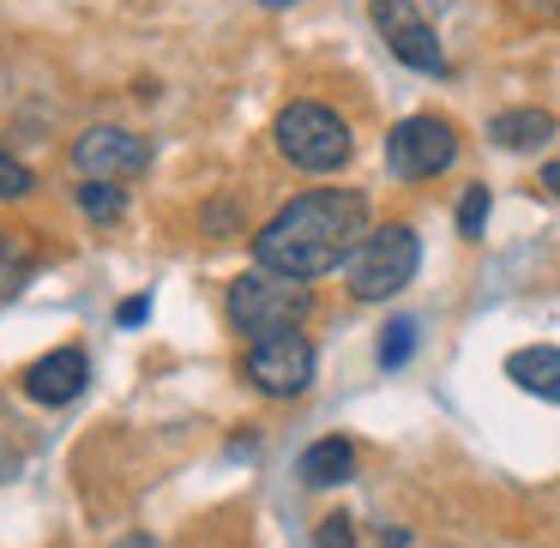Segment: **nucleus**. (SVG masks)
<instances>
[{"instance_id": "f257e3e1", "label": "nucleus", "mask_w": 560, "mask_h": 548, "mask_svg": "<svg viewBox=\"0 0 560 548\" xmlns=\"http://www.w3.org/2000/svg\"><path fill=\"white\" fill-rule=\"evenodd\" d=\"M362 242H368V199L355 187H314V194H295L254 235V266L314 283L326 271L350 266Z\"/></svg>"}, {"instance_id": "f03ea898", "label": "nucleus", "mask_w": 560, "mask_h": 548, "mask_svg": "<svg viewBox=\"0 0 560 548\" xmlns=\"http://www.w3.org/2000/svg\"><path fill=\"white\" fill-rule=\"evenodd\" d=\"M223 307H230V326L242 331L247 343L259 338H278V331H295L307 314H314V290L295 278H278V271H242V278L230 283V295H223Z\"/></svg>"}, {"instance_id": "7ed1b4c3", "label": "nucleus", "mask_w": 560, "mask_h": 548, "mask_svg": "<svg viewBox=\"0 0 560 548\" xmlns=\"http://www.w3.org/2000/svg\"><path fill=\"white\" fill-rule=\"evenodd\" d=\"M271 139H278V151L307 175L343 170L350 151H355L350 121H343L338 109H326V103H290V109L278 115V127H271Z\"/></svg>"}, {"instance_id": "20e7f679", "label": "nucleus", "mask_w": 560, "mask_h": 548, "mask_svg": "<svg viewBox=\"0 0 560 548\" xmlns=\"http://www.w3.org/2000/svg\"><path fill=\"white\" fill-rule=\"evenodd\" d=\"M416 266H422V242H416L410 223H380V230H368V242L355 247V259L343 271H350L355 302H386L416 278Z\"/></svg>"}, {"instance_id": "39448f33", "label": "nucleus", "mask_w": 560, "mask_h": 548, "mask_svg": "<svg viewBox=\"0 0 560 548\" xmlns=\"http://www.w3.org/2000/svg\"><path fill=\"white\" fill-rule=\"evenodd\" d=\"M452 158H458V133L440 115H410L386 133V170L398 182H428V175L452 170Z\"/></svg>"}, {"instance_id": "423d86ee", "label": "nucleus", "mask_w": 560, "mask_h": 548, "mask_svg": "<svg viewBox=\"0 0 560 548\" xmlns=\"http://www.w3.org/2000/svg\"><path fill=\"white\" fill-rule=\"evenodd\" d=\"M314 343L302 331H278V338L247 343V380H254L266 398H302L314 386Z\"/></svg>"}, {"instance_id": "0eeeda50", "label": "nucleus", "mask_w": 560, "mask_h": 548, "mask_svg": "<svg viewBox=\"0 0 560 548\" xmlns=\"http://www.w3.org/2000/svg\"><path fill=\"white\" fill-rule=\"evenodd\" d=\"M368 13H374V31L386 37V49L398 55L404 67H416V73H446L440 37H434V25L416 13V0H368Z\"/></svg>"}, {"instance_id": "6e6552de", "label": "nucleus", "mask_w": 560, "mask_h": 548, "mask_svg": "<svg viewBox=\"0 0 560 548\" xmlns=\"http://www.w3.org/2000/svg\"><path fill=\"white\" fill-rule=\"evenodd\" d=\"M73 170L85 182H133L151 170V145L127 127H91L73 139Z\"/></svg>"}, {"instance_id": "1a4fd4ad", "label": "nucleus", "mask_w": 560, "mask_h": 548, "mask_svg": "<svg viewBox=\"0 0 560 548\" xmlns=\"http://www.w3.org/2000/svg\"><path fill=\"white\" fill-rule=\"evenodd\" d=\"M85 380H91V362H85V350H49L43 362H31L25 368V398H37V404H73L79 392H85Z\"/></svg>"}, {"instance_id": "9d476101", "label": "nucleus", "mask_w": 560, "mask_h": 548, "mask_svg": "<svg viewBox=\"0 0 560 548\" xmlns=\"http://www.w3.org/2000/svg\"><path fill=\"white\" fill-rule=\"evenodd\" d=\"M506 380H512L518 392H530V398L560 404V350H548V343L512 350V355H506Z\"/></svg>"}, {"instance_id": "9b49d317", "label": "nucleus", "mask_w": 560, "mask_h": 548, "mask_svg": "<svg viewBox=\"0 0 560 548\" xmlns=\"http://www.w3.org/2000/svg\"><path fill=\"white\" fill-rule=\"evenodd\" d=\"M295 476H302L307 488H338V482H350V476H355V446H350V440H338V434L314 440V446L295 458Z\"/></svg>"}, {"instance_id": "f8f14e48", "label": "nucleus", "mask_w": 560, "mask_h": 548, "mask_svg": "<svg viewBox=\"0 0 560 548\" xmlns=\"http://www.w3.org/2000/svg\"><path fill=\"white\" fill-rule=\"evenodd\" d=\"M488 139H494L500 151H536L555 139V115L548 109H500L494 121H488Z\"/></svg>"}, {"instance_id": "ddd939ff", "label": "nucleus", "mask_w": 560, "mask_h": 548, "mask_svg": "<svg viewBox=\"0 0 560 548\" xmlns=\"http://www.w3.org/2000/svg\"><path fill=\"white\" fill-rule=\"evenodd\" d=\"M43 266V247L31 242V230H0V302H13Z\"/></svg>"}, {"instance_id": "4468645a", "label": "nucleus", "mask_w": 560, "mask_h": 548, "mask_svg": "<svg viewBox=\"0 0 560 548\" xmlns=\"http://www.w3.org/2000/svg\"><path fill=\"white\" fill-rule=\"evenodd\" d=\"M79 206H85V218H97V223H121L127 194L115 182H85V187H79Z\"/></svg>"}, {"instance_id": "2eb2a0df", "label": "nucleus", "mask_w": 560, "mask_h": 548, "mask_svg": "<svg viewBox=\"0 0 560 548\" xmlns=\"http://www.w3.org/2000/svg\"><path fill=\"white\" fill-rule=\"evenodd\" d=\"M416 355V319H392L380 331V368H404Z\"/></svg>"}, {"instance_id": "dca6fc26", "label": "nucleus", "mask_w": 560, "mask_h": 548, "mask_svg": "<svg viewBox=\"0 0 560 548\" xmlns=\"http://www.w3.org/2000/svg\"><path fill=\"white\" fill-rule=\"evenodd\" d=\"M482 223H488V187L476 182V187H464V199H458V235H482Z\"/></svg>"}, {"instance_id": "f3484780", "label": "nucleus", "mask_w": 560, "mask_h": 548, "mask_svg": "<svg viewBox=\"0 0 560 548\" xmlns=\"http://www.w3.org/2000/svg\"><path fill=\"white\" fill-rule=\"evenodd\" d=\"M31 187H37V175H31L13 151H0V199H25Z\"/></svg>"}, {"instance_id": "a211bd4d", "label": "nucleus", "mask_w": 560, "mask_h": 548, "mask_svg": "<svg viewBox=\"0 0 560 548\" xmlns=\"http://www.w3.org/2000/svg\"><path fill=\"white\" fill-rule=\"evenodd\" d=\"M314 548H355V518H343V512H331V518H319V530H314Z\"/></svg>"}, {"instance_id": "6ab92c4d", "label": "nucleus", "mask_w": 560, "mask_h": 548, "mask_svg": "<svg viewBox=\"0 0 560 548\" xmlns=\"http://www.w3.org/2000/svg\"><path fill=\"white\" fill-rule=\"evenodd\" d=\"M145 314H151V302H145V295H127V302L115 307V319H121V326H139Z\"/></svg>"}, {"instance_id": "aec40b11", "label": "nucleus", "mask_w": 560, "mask_h": 548, "mask_svg": "<svg viewBox=\"0 0 560 548\" xmlns=\"http://www.w3.org/2000/svg\"><path fill=\"white\" fill-rule=\"evenodd\" d=\"M536 187H548V194L560 199V163H542V182H536Z\"/></svg>"}, {"instance_id": "412c9836", "label": "nucleus", "mask_w": 560, "mask_h": 548, "mask_svg": "<svg viewBox=\"0 0 560 548\" xmlns=\"http://www.w3.org/2000/svg\"><path fill=\"white\" fill-rule=\"evenodd\" d=\"M115 548H158L151 536H127V543H115Z\"/></svg>"}, {"instance_id": "4be33fe9", "label": "nucleus", "mask_w": 560, "mask_h": 548, "mask_svg": "<svg viewBox=\"0 0 560 548\" xmlns=\"http://www.w3.org/2000/svg\"><path fill=\"white\" fill-rule=\"evenodd\" d=\"M259 7H295V0H259Z\"/></svg>"}]
</instances>
